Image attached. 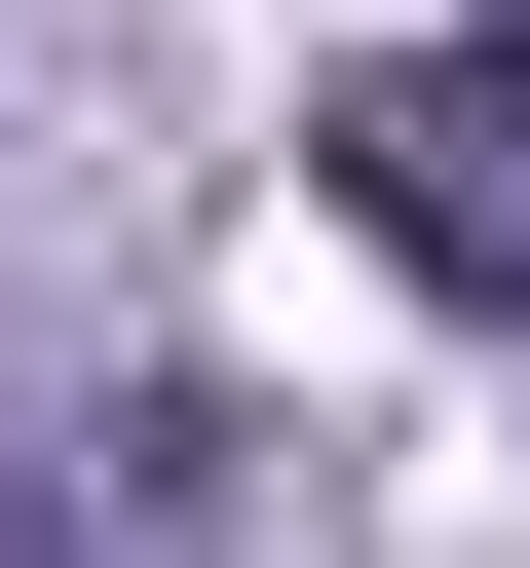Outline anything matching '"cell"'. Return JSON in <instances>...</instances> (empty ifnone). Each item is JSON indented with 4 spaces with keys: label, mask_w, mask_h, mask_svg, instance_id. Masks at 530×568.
<instances>
[{
    "label": "cell",
    "mask_w": 530,
    "mask_h": 568,
    "mask_svg": "<svg viewBox=\"0 0 530 568\" xmlns=\"http://www.w3.org/2000/svg\"><path fill=\"white\" fill-rule=\"evenodd\" d=\"M342 227L417 265V304H530V0H492V39H379V77H342Z\"/></svg>",
    "instance_id": "obj_1"
}]
</instances>
